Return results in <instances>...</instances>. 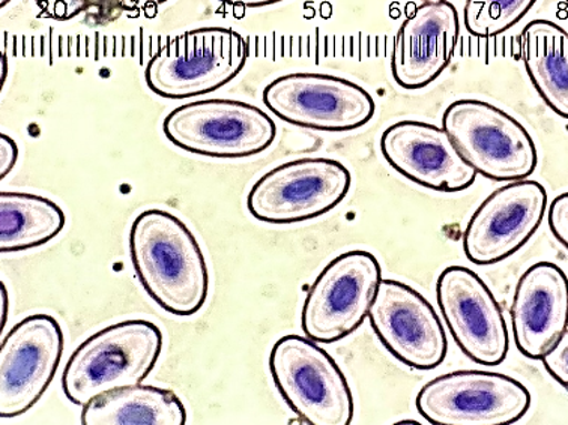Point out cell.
Here are the masks:
<instances>
[{
    "label": "cell",
    "instance_id": "2",
    "mask_svg": "<svg viewBox=\"0 0 568 425\" xmlns=\"http://www.w3.org/2000/svg\"><path fill=\"white\" fill-rule=\"evenodd\" d=\"M163 352V333L145 318L105 326L79 344L62 374V391L75 406L129 386L140 385Z\"/></svg>",
    "mask_w": 568,
    "mask_h": 425
},
{
    "label": "cell",
    "instance_id": "5",
    "mask_svg": "<svg viewBox=\"0 0 568 425\" xmlns=\"http://www.w3.org/2000/svg\"><path fill=\"white\" fill-rule=\"evenodd\" d=\"M443 129L470 168L486 180H528L538 165L536 142L523 123L480 100L455 101L445 109Z\"/></svg>",
    "mask_w": 568,
    "mask_h": 425
},
{
    "label": "cell",
    "instance_id": "6",
    "mask_svg": "<svg viewBox=\"0 0 568 425\" xmlns=\"http://www.w3.org/2000/svg\"><path fill=\"white\" fill-rule=\"evenodd\" d=\"M163 133L190 154L241 160L265 152L277 138V125L256 105L212 98L173 109L164 118Z\"/></svg>",
    "mask_w": 568,
    "mask_h": 425
},
{
    "label": "cell",
    "instance_id": "11",
    "mask_svg": "<svg viewBox=\"0 0 568 425\" xmlns=\"http://www.w3.org/2000/svg\"><path fill=\"white\" fill-rule=\"evenodd\" d=\"M63 331L50 314H31L0 344V419L20 418L38 405L61 365Z\"/></svg>",
    "mask_w": 568,
    "mask_h": 425
},
{
    "label": "cell",
    "instance_id": "19",
    "mask_svg": "<svg viewBox=\"0 0 568 425\" xmlns=\"http://www.w3.org/2000/svg\"><path fill=\"white\" fill-rule=\"evenodd\" d=\"M82 425H185L184 403L171 389L134 385L110 391L83 406Z\"/></svg>",
    "mask_w": 568,
    "mask_h": 425
},
{
    "label": "cell",
    "instance_id": "24",
    "mask_svg": "<svg viewBox=\"0 0 568 425\" xmlns=\"http://www.w3.org/2000/svg\"><path fill=\"white\" fill-rule=\"evenodd\" d=\"M548 223L552 235L568 250V193L559 194L550 203Z\"/></svg>",
    "mask_w": 568,
    "mask_h": 425
},
{
    "label": "cell",
    "instance_id": "1",
    "mask_svg": "<svg viewBox=\"0 0 568 425\" xmlns=\"http://www.w3.org/2000/svg\"><path fill=\"white\" fill-rule=\"evenodd\" d=\"M129 246L135 277L161 310L190 317L205 307L210 270L184 221L169 211L140 212L131 224Z\"/></svg>",
    "mask_w": 568,
    "mask_h": 425
},
{
    "label": "cell",
    "instance_id": "4",
    "mask_svg": "<svg viewBox=\"0 0 568 425\" xmlns=\"http://www.w3.org/2000/svg\"><path fill=\"white\" fill-rule=\"evenodd\" d=\"M268 368L280 397L303 423L349 425L354 421L351 386L320 343L284 335L271 348Z\"/></svg>",
    "mask_w": 568,
    "mask_h": 425
},
{
    "label": "cell",
    "instance_id": "25",
    "mask_svg": "<svg viewBox=\"0 0 568 425\" xmlns=\"http://www.w3.org/2000/svg\"><path fill=\"white\" fill-rule=\"evenodd\" d=\"M19 161V146L7 134H0V180H6Z\"/></svg>",
    "mask_w": 568,
    "mask_h": 425
},
{
    "label": "cell",
    "instance_id": "21",
    "mask_svg": "<svg viewBox=\"0 0 568 425\" xmlns=\"http://www.w3.org/2000/svg\"><path fill=\"white\" fill-rule=\"evenodd\" d=\"M537 0H466L464 24L474 37L501 36L536 6Z\"/></svg>",
    "mask_w": 568,
    "mask_h": 425
},
{
    "label": "cell",
    "instance_id": "13",
    "mask_svg": "<svg viewBox=\"0 0 568 425\" xmlns=\"http://www.w3.org/2000/svg\"><path fill=\"white\" fill-rule=\"evenodd\" d=\"M368 321L389 354L409 368L430 372L447 358L443 322L434 305L408 284L381 280Z\"/></svg>",
    "mask_w": 568,
    "mask_h": 425
},
{
    "label": "cell",
    "instance_id": "28",
    "mask_svg": "<svg viewBox=\"0 0 568 425\" xmlns=\"http://www.w3.org/2000/svg\"><path fill=\"white\" fill-rule=\"evenodd\" d=\"M0 308H2V331L6 328L7 322H8V314H10V297H8V291L6 284L3 282H0Z\"/></svg>",
    "mask_w": 568,
    "mask_h": 425
},
{
    "label": "cell",
    "instance_id": "29",
    "mask_svg": "<svg viewBox=\"0 0 568 425\" xmlns=\"http://www.w3.org/2000/svg\"><path fill=\"white\" fill-rule=\"evenodd\" d=\"M7 80V57L2 53V87Z\"/></svg>",
    "mask_w": 568,
    "mask_h": 425
},
{
    "label": "cell",
    "instance_id": "12",
    "mask_svg": "<svg viewBox=\"0 0 568 425\" xmlns=\"http://www.w3.org/2000/svg\"><path fill=\"white\" fill-rule=\"evenodd\" d=\"M436 300L449 334L470 361L485 367L503 364L510 348L506 317L489 286L465 266L445 267Z\"/></svg>",
    "mask_w": 568,
    "mask_h": 425
},
{
    "label": "cell",
    "instance_id": "15",
    "mask_svg": "<svg viewBox=\"0 0 568 425\" xmlns=\"http://www.w3.org/2000/svg\"><path fill=\"white\" fill-rule=\"evenodd\" d=\"M381 152L397 173L424 189L460 193L476 184L477 172L447 131L422 121H400L381 138Z\"/></svg>",
    "mask_w": 568,
    "mask_h": 425
},
{
    "label": "cell",
    "instance_id": "14",
    "mask_svg": "<svg viewBox=\"0 0 568 425\" xmlns=\"http://www.w3.org/2000/svg\"><path fill=\"white\" fill-rule=\"evenodd\" d=\"M546 208L548 191L540 182H508L495 190L466 224V259L478 266L507 261L536 235Z\"/></svg>",
    "mask_w": 568,
    "mask_h": 425
},
{
    "label": "cell",
    "instance_id": "20",
    "mask_svg": "<svg viewBox=\"0 0 568 425\" xmlns=\"http://www.w3.org/2000/svg\"><path fill=\"white\" fill-rule=\"evenodd\" d=\"M67 216L53 200L32 193H0V253H21L61 235Z\"/></svg>",
    "mask_w": 568,
    "mask_h": 425
},
{
    "label": "cell",
    "instance_id": "10",
    "mask_svg": "<svg viewBox=\"0 0 568 425\" xmlns=\"http://www.w3.org/2000/svg\"><path fill=\"white\" fill-rule=\"evenodd\" d=\"M265 108L282 121L322 133H347L375 117L371 93L351 80L320 72H292L266 84Z\"/></svg>",
    "mask_w": 568,
    "mask_h": 425
},
{
    "label": "cell",
    "instance_id": "18",
    "mask_svg": "<svg viewBox=\"0 0 568 425\" xmlns=\"http://www.w3.org/2000/svg\"><path fill=\"white\" fill-rule=\"evenodd\" d=\"M525 70L538 95L568 121V32L549 20H534L520 36Z\"/></svg>",
    "mask_w": 568,
    "mask_h": 425
},
{
    "label": "cell",
    "instance_id": "32",
    "mask_svg": "<svg viewBox=\"0 0 568 425\" xmlns=\"http://www.w3.org/2000/svg\"><path fill=\"white\" fill-rule=\"evenodd\" d=\"M423 2H440V0H423Z\"/></svg>",
    "mask_w": 568,
    "mask_h": 425
},
{
    "label": "cell",
    "instance_id": "27",
    "mask_svg": "<svg viewBox=\"0 0 568 425\" xmlns=\"http://www.w3.org/2000/svg\"><path fill=\"white\" fill-rule=\"evenodd\" d=\"M222 2L235 7L261 8L274 6V3L283 2V0H222Z\"/></svg>",
    "mask_w": 568,
    "mask_h": 425
},
{
    "label": "cell",
    "instance_id": "26",
    "mask_svg": "<svg viewBox=\"0 0 568 425\" xmlns=\"http://www.w3.org/2000/svg\"><path fill=\"white\" fill-rule=\"evenodd\" d=\"M125 10H145V8H155L168 0H120Z\"/></svg>",
    "mask_w": 568,
    "mask_h": 425
},
{
    "label": "cell",
    "instance_id": "7",
    "mask_svg": "<svg viewBox=\"0 0 568 425\" xmlns=\"http://www.w3.org/2000/svg\"><path fill=\"white\" fill-rule=\"evenodd\" d=\"M351 186L352 174L341 161L324 156L287 161L254 182L247 210L261 223H304L336 210Z\"/></svg>",
    "mask_w": 568,
    "mask_h": 425
},
{
    "label": "cell",
    "instance_id": "8",
    "mask_svg": "<svg viewBox=\"0 0 568 425\" xmlns=\"http://www.w3.org/2000/svg\"><path fill=\"white\" fill-rule=\"evenodd\" d=\"M531 403L523 382L481 370L435 377L415 398L418 414L432 425H511L528 414Z\"/></svg>",
    "mask_w": 568,
    "mask_h": 425
},
{
    "label": "cell",
    "instance_id": "30",
    "mask_svg": "<svg viewBox=\"0 0 568 425\" xmlns=\"http://www.w3.org/2000/svg\"><path fill=\"white\" fill-rule=\"evenodd\" d=\"M10 2H11V0H0V7L3 8L6 6H8V3H10Z\"/></svg>",
    "mask_w": 568,
    "mask_h": 425
},
{
    "label": "cell",
    "instance_id": "31",
    "mask_svg": "<svg viewBox=\"0 0 568 425\" xmlns=\"http://www.w3.org/2000/svg\"><path fill=\"white\" fill-rule=\"evenodd\" d=\"M400 424H418L415 421H400Z\"/></svg>",
    "mask_w": 568,
    "mask_h": 425
},
{
    "label": "cell",
    "instance_id": "9",
    "mask_svg": "<svg viewBox=\"0 0 568 425\" xmlns=\"http://www.w3.org/2000/svg\"><path fill=\"white\" fill-rule=\"evenodd\" d=\"M383 280V267L372 253L352 250L334 257L305 295L301 328L320 344L342 342L368 317Z\"/></svg>",
    "mask_w": 568,
    "mask_h": 425
},
{
    "label": "cell",
    "instance_id": "33",
    "mask_svg": "<svg viewBox=\"0 0 568 425\" xmlns=\"http://www.w3.org/2000/svg\"><path fill=\"white\" fill-rule=\"evenodd\" d=\"M566 2H567V6H568V0H566Z\"/></svg>",
    "mask_w": 568,
    "mask_h": 425
},
{
    "label": "cell",
    "instance_id": "3",
    "mask_svg": "<svg viewBox=\"0 0 568 425\" xmlns=\"http://www.w3.org/2000/svg\"><path fill=\"white\" fill-rule=\"evenodd\" d=\"M248 45L226 28H201L171 38L145 68L148 88L165 100L202 97L243 71Z\"/></svg>",
    "mask_w": 568,
    "mask_h": 425
},
{
    "label": "cell",
    "instance_id": "22",
    "mask_svg": "<svg viewBox=\"0 0 568 425\" xmlns=\"http://www.w3.org/2000/svg\"><path fill=\"white\" fill-rule=\"evenodd\" d=\"M546 372L568 391V331L549 348L548 354L541 358Z\"/></svg>",
    "mask_w": 568,
    "mask_h": 425
},
{
    "label": "cell",
    "instance_id": "23",
    "mask_svg": "<svg viewBox=\"0 0 568 425\" xmlns=\"http://www.w3.org/2000/svg\"><path fill=\"white\" fill-rule=\"evenodd\" d=\"M92 0H36L41 16L47 19L67 21L87 10Z\"/></svg>",
    "mask_w": 568,
    "mask_h": 425
},
{
    "label": "cell",
    "instance_id": "16",
    "mask_svg": "<svg viewBox=\"0 0 568 425\" xmlns=\"http://www.w3.org/2000/svg\"><path fill=\"white\" fill-rule=\"evenodd\" d=\"M459 32V12L448 0L424 2L415 8L394 41V82L408 91L434 83L452 62Z\"/></svg>",
    "mask_w": 568,
    "mask_h": 425
},
{
    "label": "cell",
    "instance_id": "17",
    "mask_svg": "<svg viewBox=\"0 0 568 425\" xmlns=\"http://www.w3.org/2000/svg\"><path fill=\"white\" fill-rule=\"evenodd\" d=\"M517 351L541 361L568 328V277L552 262H538L517 282L511 304Z\"/></svg>",
    "mask_w": 568,
    "mask_h": 425
}]
</instances>
